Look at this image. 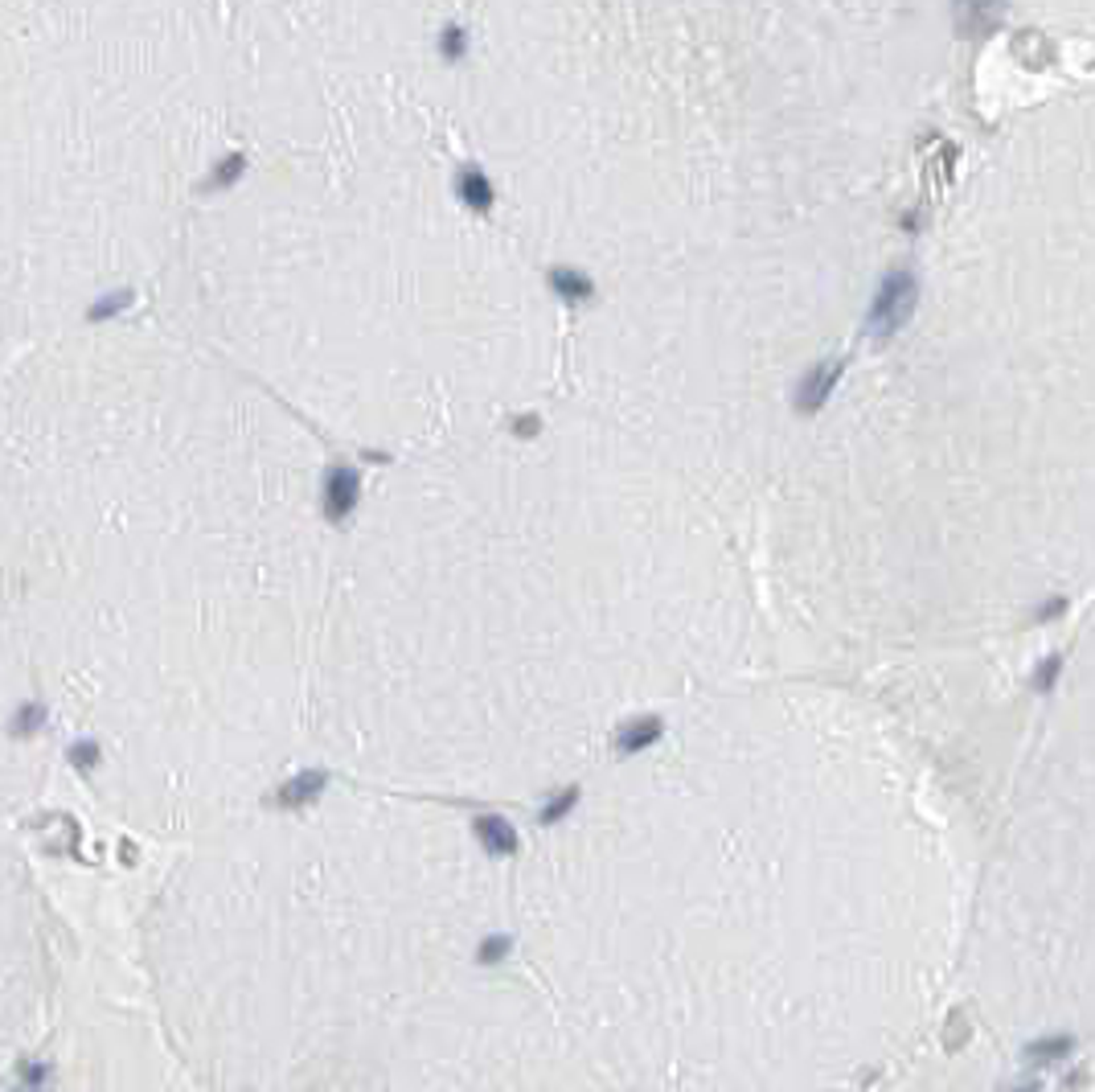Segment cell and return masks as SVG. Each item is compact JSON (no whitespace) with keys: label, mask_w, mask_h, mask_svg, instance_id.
<instances>
[{"label":"cell","mask_w":1095,"mask_h":1092,"mask_svg":"<svg viewBox=\"0 0 1095 1092\" xmlns=\"http://www.w3.org/2000/svg\"><path fill=\"white\" fill-rule=\"evenodd\" d=\"M886 1092H895V1088H886Z\"/></svg>","instance_id":"5b68a950"},{"label":"cell","mask_w":1095,"mask_h":1092,"mask_svg":"<svg viewBox=\"0 0 1095 1092\" xmlns=\"http://www.w3.org/2000/svg\"><path fill=\"white\" fill-rule=\"evenodd\" d=\"M841 378V361H821L816 370H808L801 378V387H796V407L801 411H816L825 403V398L833 394V387H837Z\"/></svg>","instance_id":"7a4b0ae2"},{"label":"cell","mask_w":1095,"mask_h":1092,"mask_svg":"<svg viewBox=\"0 0 1095 1092\" xmlns=\"http://www.w3.org/2000/svg\"><path fill=\"white\" fill-rule=\"evenodd\" d=\"M1067 1092H1095V1068H1091V1072H1087V1076H1083V1080H1080V1084H1071V1088H1067Z\"/></svg>","instance_id":"277c9868"},{"label":"cell","mask_w":1095,"mask_h":1092,"mask_svg":"<svg viewBox=\"0 0 1095 1092\" xmlns=\"http://www.w3.org/2000/svg\"><path fill=\"white\" fill-rule=\"evenodd\" d=\"M915 300H919L915 275L911 271H891L882 280L874 304H870V328H874V333H895V328H902L911 321Z\"/></svg>","instance_id":"6da1fadb"},{"label":"cell","mask_w":1095,"mask_h":1092,"mask_svg":"<svg viewBox=\"0 0 1095 1092\" xmlns=\"http://www.w3.org/2000/svg\"><path fill=\"white\" fill-rule=\"evenodd\" d=\"M656 735H660V727H656L653 719H645V727H628L620 743H624V748H645V743L656 739Z\"/></svg>","instance_id":"3957f363"}]
</instances>
